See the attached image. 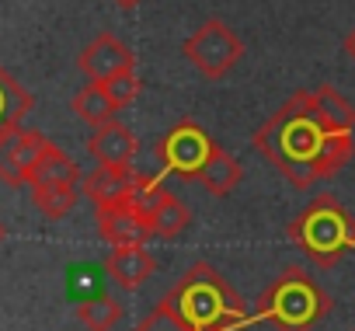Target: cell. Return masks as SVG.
<instances>
[{
    "mask_svg": "<svg viewBox=\"0 0 355 331\" xmlns=\"http://www.w3.org/2000/svg\"><path fill=\"white\" fill-rule=\"evenodd\" d=\"M115 4H119L122 11H129V8H136V4H143V0H115Z\"/></svg>",
    "mask_w": 355,
    "mask_h": 331,
    "instance_id": "25",
    "label": "cell"
},
{
    "mask_svg": "<svg viewBox=\"0 0 355 331\" xmlns=\"http://www.w3.org/2000/svg\"><path fill=\"white\" fill-rule=\"evenodd\" d=\"M171 192L164 189V182L160 178H153V175H143V171H136L132 175V185H129V196H125V203L139 213V217H146V220H153V213L164 206V199H167ZM153 227V223H150Z\"/></svg>",
    "mask_w": 355,
    "mask_h": 331,
    "instance_id": "20",
    "label": "cell"
},
{
    "mask_svg": "<svg viewBox=\"0 0 355 331\" xmlns=\"http://www.w3.org/2000/svg\"><path fill=\"white\" fill-rule=\"evenodd\" d=\"M289 241L317 269H334L355 251V217L334 196H317L310 206H303V213L293 217Z\"/></svg>",
    "mask_w": 355,
    "mask_h": 331,
    "instance_id": "4",
    "label": "cell"
},
{
    "mask_svg": "<svg viewBox=\"0 0 355 331\" xmlns=\"http://www.w3.org/2000/svg\"><path fill=\"white\" fill-rule=\"evenodd\" d=\"M77 196H80V185H67V182H60V185H32V203L49 220H63L77 206Z\"/></svg>",
    "mask_w": 355,
    "mask_h": 331,
    "instance_id": "19",
    "label": "cell"
},
{
    "mask_svg": "<svg viewBox=\"0 0 355 331\" xmlns=\"http://www.w3.org/2000/svg\"><path fill=\"white\" fill-rule=\"evenodd\" d=\"M199 185H202L209 196H216V199L230 196V192L241 185V164L234 160V153H227L223 146H216L213 157L206 160L202 175H199Z\"/></svg>",
    "mask_w": 355,
    "mask_h": 331,
    "instance_id": "15",
    "label": "cell"
},
{
    "mask_svg": "<svg viewBox=\"0 0 355 331\" xmlns=\"http://www.w3.org/2000/svg\"><path fill=\"white\" fill-rule=\"evenodd\" d=\"M77 67H80V74H84L91 84H105V80H112L115 74L136 70V56H132V49H129L119 35L101 32V35H94V39L80 49Z\"/></svg>",
    "mask_w": 355,
    "mask_h": 331,
    "instance_id": "8",
    "label": "cell"
},
{
    "mask_svg": "<svg viewBox=\"0 0 355 331\" xmlns=\"http://www.w3.org/2000/svg\"><path fill=\"white\" fill-rule=\"evenodd\" d=\"M46 136L25 126H15L8 133H0V182L8 185H28V175L35 168L39 153L46 150Z\"/></svg>",
    "mask_w": 355,
    "mask_h": 331,
    "instance_id": "7",
    "label": "cell"
},
{
    "mask_svg": "<svg viewBox=\"0 0 355 331\" xmlns=\"http://www.w3.org/2000/svg\"><path fill=\"white\" fill-rule=\"evenodd\" d=\"M136 331H189V328H185L182 321H178V317H174V310L160 300V303L153 307V314L139 321V328H136Z\"/></svg>",
    "mask_w": 355,
    "mask_h": 331,
    "instance_id": "23",
    "label": "cell"
},
{
    "mask_svg": "<svg viewBox=\"0 0 355 331\" xmlns=\"http://www.w3.org/2000/svg\"><path fill=\"white\" fill-rule=\"evenodd\" d=\"M60 182H67V185H80V168L77 164L49 139L46 143V150L39 153V160H35V168H32V175H28V185H60Z\"/></svg>",
    "mask_w": 355,
    "mask_h": 331,
    "instance_id": "14",
    "label": "cell"
},
{
    "mask_svg": "<svg viewBox=\"0 0 355 331\" xmlns=\"http://www.w3.org/2000/svg\"><path fill=\"white\" fill-rule=\"evenodd\" d=\"M313 98V108L320 115V122L331 129V133H355V105L331 84H320L310 91Z\"/></svg>",
    "mask_w": 355,
    "mask_h": 331,
    "instance_id": "13",
    "label": "cell"
},
{
    "mask_svg": "<svg viewBox=\"0 0 355 331\" xmlns=\"http://www.w3.org/2000/svg\"><path fill=\"white\" fill-rule=\"evenodd\" d=\"M125 307L119 296H108V293H98L91 300H84L77 307V321L87 328V331H112L119 321H122Z\"/></svg>",
    "mask_w": 355,
    "mask_h": 331,
    "instance_id": "18",
    "label": "cell"
},
{
    "mask_svg": "<svg viewBox=\"0 0 355 331\" xmlns=\"http://www.w3.org/2000/svg\"><path fill=\"white\" fill-rule=\"evenodd\" d=\"M216 143L209 139V133L192 122V119H182L174 122L160 139H157V160L164 164V171L185 178V182H199L206 160L213 157Z\"/></svg>",
    "mask_w": 355,
    "mask_h": 331,
    "instance_id": "6",
    "label": "cell"
},
{
    "mask_svg": "<svg viewBox=\"0 0 355 331\" xmlns=\"http://www.w3.org/2000/svg\"><path fill=\"white\" fill-rule=\"evenodd\" d=\"M345 56H348V60L355 63V28H352V32L345 35Z\"/></svg>",
    "mask_w": 355,
    "mask_h": 331,
    "instance_id": "24",
    "label": "cell"
},
{
    "mask_svg": "<svg viewBox=\"0 0 355 331\" xmlns=\"http://www.w3.org/2000/svg\"><path fill=\"white\" fill-rule=\"evenodd\" d=\"M87 150L94 153L98 164H105V168H132L139 139L132 136L129 126H122L119 119H112V122H105V126H98L91 133Z\"/></svg>",
    "mask_w": 355,
    "mask_h": 331,
    "instance_id": "10",
    "label": "cell"
},
{
    "mask_svg": "<svg viewBox=\"0 0 355 331\" xmlns=\"http://www.w3.org/2000/svg\"><path fill=\"white\" fill-rule=\"evenodd\" d=\"M132 168H105V164H98V168L91 175L80 178V192L94 203V206H105V203H119L129 196V185H132Z\"/></svg>",
    "mask_w": 355,
    "mask_h": 331,
    "instance_id": "12",
    "label": "cell"
},
{
    "mask_svg": "<svg viewBox=\"0 0 355 331\" xmlns=\"http://www.w3.org/2000/svg\"><path fill=\"white\" fill-rule=\"evenodd\" d=\"M32 112V94L0 67V133L21 126V119Z\"/></svg>",
    "mask_w": 355,
    "mask_h": 331,
    "instance_id": "17",
    "label": "cell"
},
{
    "mask_svg": "<svg viewBox=\"0 0 355 331\" xmlns=\"http://www.w3.org/2000/svg\"><path fill=\"white\" fill-rule=\"evenodd\" d=\"M115 112H119V108H115V101L108 98V91H105L101 84H84V87L73 94V115H77L80 122H87L91 129L112 122Z\"/></svg>",
    "mask_w": 355,
    "mask_h": 331,
    "instance_id": "16",
    "label": "cell"
},
{
    "mask_svg": "<svg viewBox=\"0 0 355 331\" xmlns=\"http://www.w3.org/2000/svg\"><path fill=\"white\" fill-rule=\"evenodd\" d=\"M164 303L189 331H241L254 321L237 289L209 262H196L171 286Z\"/></svg>",
    "mask_w": 355,
    "mask_h": 331,
    "instance_id": "2",
    "label": "cell"
},
{
    "mask_svg": "<svg viewBox=\"0 0 355 331\" xmlns=\"http://www.w3.org/2000/svg\"><path fill=\"white\" fill-rule=\"evenodd\" d=\"M101 87L108 91V98H112L115 108L122 112V108H129V105L139 98V87H143V84H139V74H136V70H125V74H115L112 80H105Z\"/></svg>",
    "mask_w": 355,
    "mask_h": 331,
    "instance_id": "22",
    "label": "cell"
},
{
    "mask_svg": "<svg viewBox=\"0 0 355 331\" xmlns=\"http://www.w3.org/2000/svg\"><path fill=\"white\" fill-rule=\"evenodd\" d=\"M153 237H164V241H174V237H182L185 230H189V223H192V210L178 199L174 192L164 199V206L153 213Z\"/></svg>",
    "mask_w": 355,
    "mask_h": 331,
    "instance_id": "21",
    "label": "cell"
},
{
    "mask_svg": "<svg viewBox=\"0 0 355 331\" xmlns=\"http://www.w3.org/2000/svg\"><path fill=\"white\" fill-rule=\"evenodd\" d=\"M105 269H108V275L115 279V286H122V289H139V286L153 275L157 262H153V255H150L146 248H112L108 258H105Z\"/></svg>",
    "mask_w": 355,
    "mask_h": 331,
    "instance_id": "11",
    "label": "cell"
},
{
    "mask_svg": "<svg viewBox=\"0 0 355 331\" xmlns=\"http://www.w3.org/2000/svg\"><path fill=\"white\" fill-rule=\"evenodd\" d=\"M182 53H185V60H189L202 77L220 80V77H227V74L241 63L244 42H241V35H237L227 22L209 18L206 25H199V28L185 39Z\"/></svg>",
    "mask_w": 355,
    "mask_h": 331,
    "instance_id": "5",
    "label": "cell"
},
{
    "mask_svg": "<svg viewBox=\"0 0 355 331\" xmlns=\"http://www.w3.org/2000/svg\"><path fill=\"white\" fill-rule=\"evenodd\" d=\"M98 210V234L108 241V248H146L153 237V227L146 217H139L125 199L94 206Z\"/></svg>",
    "mask_w": 355,
    "mask_h": 331,
    "instance_id": "9",
    "label": "cell"
},
{
    "mask_svg": "<svg viewBox=\"0 0 355 331\" xmlns=\"http://www.w3.org/2000/svg\"><path fill=\"white\" fill-rule=\"evenodd\" d=\"M251 143L296 189H310L320 178L338 175L355 153V133H331L320 122L310 91H296L279 105Z\"/></svg>",
    "mask_w": 355,
    "mask_h": 331,
    "instance_id": "1",
    "label": "cell"
},
{
    "mask_svg": "<svg viewBox=\"0 0 355 331\" xmlns=\"http://www.w3.org/2000/svg\"><path fill=\"white\" fill-rule=\"evenodd\" d=\"M0 241H4V227H0Z\"/></svg>",
    "mask_w": 355,
    "mask_h": 331,
    "instance_id": "26",
    "label": "cell"
},
{
    "mask_svg": "<svg viewBox=\"0 0 355 331\" xmlns=\"http://www.w3.org/2000/svg\"><path fill=\"white\" fill-rule=\"evenodd\" d=\"M331 307L334 300L327 289L300 265H289L258 296V321L272 324L275 331H313Z\"/></svg>",
    "mask_w": 355,
    "mask_h": 331,
    "instance_id": "3",
    "label": "cell"
}]
</instances>
